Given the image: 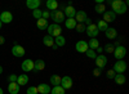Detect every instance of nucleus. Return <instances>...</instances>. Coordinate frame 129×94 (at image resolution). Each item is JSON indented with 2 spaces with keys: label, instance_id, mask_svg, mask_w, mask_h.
I'll list each match as a JSON object with an SVG mask.
<instances>
[{
  "label": "nucleus",
  "instance_id": "79ce46f5",
  "mask_svg": "<svg viewBox=\"0 0 129 94\" xmlns=\"http://www.w3.org/2000/svg\"><path fill=\"white\" fill-rule=\"evenodd\" d=\"M84 25H85V26H89V25H92V19H90L89 17H87V18H85V21H84Z\"/></svg>",
  "mask_w": 129,
  "mask_h": 94
},
{
  "label": "nucleus",
  "instance_id": "a211bd4d",
  "mask_svg": "<svg viewBox=\"0 0 129 94\" xmlns=\"http://www.w3.org/2000/svg\"><path fill=\"white\" fill-rule=\"evenodd\" d=\"M87 13L84 12V10H76V14H75V21H76V23H84L85 18H87Z\"/></svg>",
  "mask_w": 129,
  "mask_h": 94
},
{
  "label": "nucleus",
  "instance_id": "ddd939ff",
  "mask_svg": "<svg viewBox=\"0 0 129 94\" xmlns=\"http://www.w3.org/2000/svg\"><path fill=\"white\" fill-rule=\"evenodd\" d=\"M13 21V14L5 10V12H2L0 13V22L2 23H10Z\"/></svg>",
  "mask_w": 129,
  "mask_h": 94
},
{
  "label": "nucleus",
  "instance_id": "39448f33",
  "mask_svg": "<svg viewBox=\"0 0 129 94\" xmlns=\"http://www.w3.org/2000/svg\"><path fill=\"white\" fill-rule=\"evenodd\" d=\"M114 57L116 58V61H121L125 56H126V48L124 45H119V46H115L114 50Z\"/></svg>",
  "mask_w": 129,
  "mask_h": 94
},
{
  "label": "nucleus",
  "instance_id": "bb28decb",
  "mask_svg": "<svg viewBox=\"0 0 129 94\" xmlns=\"http://www.w3.org/2000/svg\"><path fill=\"white\" fill-rule=\"evenodd\" d=\"M43 44H44L45 46H48V48H52L53 45H54V37H52L49 35L44 36L43 37Z\"/></svg>",
  "mask_w": 129,
  "mask_h": 94
},
{
  "label": "nucleus",
  "instance_id": "aec40b11",
  "mask_svg": "<svg viewBox=\"0 0 129 94\" xmlns=\"http://www.w3.org/2000/svg\"><path fill=\"white\" fill-rule=\"evenodd\" d=\"M76 21H75V18H66L64 19V27H66L67 30H75V27H76Z\"/></svg>",
  "mask_w": 129,
  "mask_h": 94
},
{
  "label": "nucleus",
  "instance_id": "ea45409f",
  "mask_svg": "<svg viewBox=\"0 0 129 94\" xmlns=\"http://www.w3.org/2000/svg\"><path fill=\"white\" fill-rule=\"evenodd\" d=\"M49 17H50V12H48V10H43L41 18H44V19H48Z\"/></svg>",
  "mask_w": 129,
  "mask_h": 94
},
{
  "label": "nucleus",
  "instance_id": "b1692460",
  "mask_svg": "<svg viewBox=\"0 0 129 94\" xmlns=\"http://www.w3.org/2000/svg\"><path fill=\"white\" fill-rule=\"evenodd\" d=\"M87 43H88V48L92 49V50H94V52H95L97 48H100V46H101V45H100V41H98V39H97V37L90 39L89 41H87Z\"/></svg>",
  "mask_w": 129,
  "mask_h": 94
},
{
  "label": "nucleus",
  "instance_id": "f257e3e1",
  "mask_svg": "<svg viewBox=\"0 0 129 94\" xmlns=\"http://www.w3.org/2000/svg\"><path fill=\"white\" fill-rule=\"evenodd\" d=\"M111 10L117 16V14H124L128 10V2H121V0H111L110 2Z\"/></svg>",
  "mask_w": 129,
  "mask_h": 94
},
{
  "label": "nucleus",
  "instance_id": "e433bc0d",
  "mask_svg": "<svg viewBox=\"0 0 129 94\" xmlns=\"http://www.w3.org/2000/svg\"><path fill=\"white\" fill-rule=\"evenodd\" d=\"M26 94H38L36 86H28V89L26 90Z\"/></svg>",
  "mask_w": 129,
  "mask_h": 94
},
{
  "label": "nucleus",
  "instance_id": "2f4dec72",
  "mask_svg": "<svg viewBox=\"0 0 129 94\" xmlns=\"http://www.w3.org/2000/svg\"><path fill=\"white\" fill-rule=\"evenodd\" d=\"M94 10H95V13H98V14H103L106 12V5L105 4H101V5H95L94 7Z\"/></svg>",
  "mask_w": 129,
  "mask_h": 94
},
{
  "label": "nucleus",
  "instance_id": "72a5a7b5",
  "mask_svg": "<svg viewBox=\"0 0 129 94\" xmlns=\"http://www.w3.org/2000/svg\"><path fill=\"white\" fill-rule=\"evenodd\" d=\"M103 50L106 52V53L111 54V53H114L115 46H114V44H106V45H105V48H103Z\"/></svg>",
  "mask_w": 129,
  "mask_h": 94
},
{
  "label": "nucleus",
  "instance_id": "423d86ee",
  "mask_svg": "<svg viewBox=\"0 0 129 94\" xmlns=\"http://www.w3.org/2000/svg\"><path fill=\"white\" fill-rule=\"evenodd\" d=\"M85 32H87L88 37H90V39H94V37H97V36H98L100 31H98V28H97V26H95L94 23H92V25H89V26H87V27H85Z\"/></svg>",
  "mask_w": 129,
  "mask_h": 94
},
{
  "label": "nucleus",
  "instance_id": "8fccbe9b",
  "mask_svg": "<svg viewBox=\"0 0 129 94\" xmlns=\"http://www.w3.org/2000/svg\"><path fill=\"white\" fill-rule=\"evenodd\" d=\"M0 13H2V12H0Z\"/></svg>",
  "mask_w": 129,
  "mask_h": 94
},
{
  "label": "nucleus",
  "instance_id": "f8f14e48",
  "mask_svg": "<svg viewBox=\"0 0 129 94\" xmlns=\"http://www.w3.org/2000/svg\"><path fill=\"white\" fill-rule=\"evenodd\" d=\"M25 48L22 46V45H13V48H12V54L14 56V57H17V58H22L23 56H25Z\"/></svg>",
  "mask_w": 129,
  "mask_h": 94
},
{
  "label": "nucleus",
  "instance_id": "c03bdc74",
  "mask_svg": "<svg viewBox=\"0 0 129 94\" xmlns=\"http://www.w3.org/2000/svg\"><path fill=\"white\" fill-rule=\"evenodd\" d=\"M5 43V37L4 36H2V35H0V45H3Z\"/></svg>",
  "mask_w": 129,
  "mask_h": 94
},
{
  "label": "nucleus",
  "instance_id": "393cba45",
  "mask_svg": "<svg viewBox=\"0 0 129 94\" xmlns=\"http://www.w3.org/2000/svg\"><path fill=\"white\" fill-rule=\"evenodd\" d=\"M36 26L39 30H47L49 23H48V19H44V18H40L36 21Z\"/></svg>",
  "mask_w": 129,
  "mask_h": 94
},
{
  "label": "nucleus",
  "instance_id": "cd10ccee",
  "mask_svg": "<svg viewBox=\"0 0 129 94\" xmlns=\"http://www.w3.org/2000/svg\"><path fill=\"white\" fill-rule=\"evenodd\" d=\"M28 82V76L26 74H22V75H18V79H17V84L19 86H23Z\"/></svg>",
  "mask_w": 129,
  "mask_h": 94
},
{
  "label": "nucleus",
  "instance_id": "09e8293b",
  "mask_svg": "<svg viewBox=\"0 0 129 94\" xmlns=\"http://www.w3.org/2000/svg\"><path fill=\"white\" fill-rule=\"evenodd\" d=\"M2 26H3V23H2V22H0V30H2Z\"/></svg>",
  "mask_w": 129,
  "mask_h": 94
},
{
  "label": "nucleus",
  "instance_id": "49530a36",
  "mask_svg": "<svg viewBox=\"0 0 129 94\" xmlns=\"http://www.w3.org/2000/svg\"><path fill=\"white\" fill-rule=\"evenodd\" d=\"M2 74H3V67L0 66V75H2Z\"/></svg>",
  "mask_w": 129,
  "mask_h": 94
},
{
  "label": "nucleus",
  "instance_id": "c85d7f7f",
  "mask_svg": "<svg viewBox=\"0 0 129 94\" xmlns=\"http://www.w3.org/2000/svg\"><path fill=\"white\" fill-rule=\"evenodd\" d=\"M95 26H97V28H98L100 32H101V31H102V32H105V31L109 28V23H106L103 19H98V22L95 23Z\"/></svg>",
  "mask_w": 129,
  "mask_h": 94
},
{
  "label": "nucleus",
  "instance_id": "9b49d317",
  "mask_svg": "<svg viewBox=\"0 0 129 94\" xmlns=\"http://www.w3.org/2000/svg\"><path fill=\"white\" fill-rule=\"evenodd\" d=\"M63 14L66 18H75V14H76V9H75V7H72L71 4H69L67 7L63 8Z\"/></svg>",
  "mask_w": 129,
  "mask_h": 94
},
{
  "label": "nucleus",
  "instance_id": "9d476101",
  "mask_svg": "<svg viewBox=\"0 0 129 94\" xmlns=\"http://www.w3.org/2000/svg\"><path fill=\"white\" fill-rule=\"evenodd\" d=\"M64 90H67V89H71L72 85H74V81H72V77L71 76H63L61 79V84H59Z\"/></svg>",
  "mask_w": 129,
  "mask_h": 94
},
{
  "label": "nucleus",
  "instance_id": "c756f323",
  "mask_svg": "<svg viewBox=\"0 0 129 94\" xmlns=\"http://www.w3.org/2000/svg\"><path fill=\"white\" fill-rule=\"evenodd\" d=\"M61 79H62V77H61L59 75H52L49 81H50V84H52L53 86H57V85L61 84Z\"/></svg>",
  "mask_w": 129,
  "mask_h": 94
},
{
  "label": "nucleus",
  "instance_id": "0eeeda50",
  "mask_svg": "<svg viewBox=\"0 0 129 94\" xmlns=\"http://www.w3.org/2000/svg\"><path fill=\"white\" fill-rule=\"evenodd\" d=\"M95 66H97V68H100V70H103L105 67H106V65H107V57L106 56H103V54H97V57H95Z\"/></svg>",
  "mask_w": 129,
  "mask_h": 94
},
{
  "label": "nucleus",
  "instance_id": "473e14b6",
  "mask_svg": "<svg viewBox=\"0 0 129 94\" xmlns=\"http://www.w3.org/2000/svg\"><path fill=\"white\" fill-rule=\"evenodd\" d=\"M41 14H43V10L39 8V9H35V10H32V17H34L36 21L41 18Z\"/></svg>",
  "mask_w": 129,
  "mask_h": 94
},
{
  "label": "nucleus",
  "instance_id": "f3484780",
  "mask_svg": "<svg viewBox=\"0 0 129 94\" xmlns=\"http://www.w3.org/2000/svg\"><path fill=\"white\" fill-rule=\"evenodd\" d=\"M105 35H106L107 39L115 40V39L117 37V31H116V28H114V27H109V28L105 31Z\"/></svg>",
  "mask_w": 129,
  "mask_h": 94
},
{
  "label": "nucleus",
  "instance_id": "a19ab883",
  "mask_svg": "<svg viewBox=\"0 0 129 94\" xmlns=\"http://www.w3.org/2000/svg\"><path fill=\"white\" fill-rule=\"evenodd\" d=\"M101 74H102V70H100V68H94V70H93V75H94L95 77L101 76Z\"/></svg>",
  "mask_w": 129,
  "mask_h": 94
},
{
  "label": "nucleus",
  "instance_id": "a18cd8bd",
  "mask_svg": "<svg viewBox=\"0 0 129 94\" xmlns=\"http://www.w3.org/2000/svg\"><path fill=\"white\" fill-rule=\"evenodd\" d=\"M101 4H105L103 0H95V5H101Z\"/></svg>",
  "mask_w": 129,
  "mask_h": 94
},
{
  "label": "nucleus",
  "instance_id": "5701e85b",
  "mask_svg": "<svg viewBox=\"0 0 129 94\" xmlns=\"http://www.w3.org/2000/svg\"><path fill=\"white\" fill-rule=\"evenodd\" d=\"M54 45H56L57 48H62V46H64V45H66V37L62 36V35L54 37Z\"/></svg>",
  "mask_w": 129,
  "mask_h": 94
},
{
  "label": "nucleus",
  "instance_id": "37998d69",
  "mask_svg": "<svg viewBox=\"0 0 129 94\" xmlns=\"http://www.w3.org/2000/svg\"><path fill=\"white\" fill-rule=\"evenodd\" d=\"M102 52H103V48H101V46L95 49V53H98V54H102Z\"/></svg>",
  "mask_w": 129,
  "mask_h": 94
},
{
  "label": "nucleus",
  "instance_id": "7c9ffc66",
  "mask_svg": "<svg viewBox=\"0 0 129 94\" xmlns=\"http://www.w3.org/2000/svg\"><path fill=\"white\" fill-rule=\"evenodd\" d=\"M66 90H64L61 85H57V86H53L50 89V94H64Z\"/></svg>",
  "mask_w": 129,
  "mask_h": 94
},
{
  "label": "nucleus",
  "instance_id": "20e7f679",
  "mask_svg": "<svg viewBox=\"0 0 129 94\" xmlns=\"http://www.w3.org/2000/svg\"><path fill=\"white\" fill-rule=\"evenodd\" d=\"M126 67H128L126 66V62L124 59H121V61H116L115 62L112 70L115 71V74H124V72L126 71Z\"/></svg>",
  "mask_w": 129,
  "mask_h": 94
},
{
  "label": "nucleus",
  "instance_id": "6e6552de",
  "mask_svg": "<svg viewBox=\"0 0 129 94\" xmlns=\"http://www.w3.org/2000/svg\"><path fill=\"white\" fill-rule=\"evenodd\" d=\"M89 48H88V43L85 40H79L76 41V44H75V50L78 52V53H84L85 54V52H87Z\"/></svg>",
  "mask_w": 129,
  "mask_h": 94
},
{
  "label": "nucleus",
  "instance_id": "c9c22d12",
  "mask_svg": "<svg viewBox=\"0 0 129 94\" xmlns=\"http://www.w3.org/2000/svg\"><path fill=\"white\" fill-rule=\"evenodd\" d=\"M85 27H87V26H85L84 23H78L76 27H75V30H76L79 34H83V32H85Z\"/></svg>",
  "mask_w": 129,
  "mask_h": 94
},
{
  "label": "nucleus",
  "instance_id": "dca6fc26",
  "mask_svg": "<svg viewBox=\"0 0 129 94\" xmlns=\"http://www.w3.org/2000/svg\"><path fill=\"white\" fill-rule=\"evenodd\" d=\"M41 5V2L40 0H27L26 2V7L31 10H35V9H39Z\"/></svg>",
  "mask_w": 129,
  "mask_h": 94
},
{
  "label": "nucleus",
  "instance_id": "7ed1b4c3",
  "mask_svg": "<svg viewBox=\"0 0 129 94\" xmlns=\"http://www.w3.org/2000/svg\"><path fill=\"white\" fill-rule=\"evenodd\" d=\"M47 31H48V35L52 36V37H57V36L62 35V27L59 25H56V23L49 25Z\"/></svg>",
  "mask_w": 129,
  "mask_h": 94
},
{
  "label": "nucleus",
  "instance_id": "4468645a",
  "mask_svg": "<svg viewBox=\"0 0 129 94\" xmlns=\"http://www.w3.org/2000/svg\"><path fill=\"white\" fill-rule=\"evenodd\" d=\"M102 19L105 21L106 23H110V22H114V21L116 19V14L112 12V10H106V12L102 14Z\"/></svg>",
  "mask_w": 129,
  "mask_h": 94
},
{
  "label": "nucleus",
  "instance_id": "2eb2a0df",
  "mask_svg": "<svg viewBox=\"0 0 129 94\" xmlns=\"http://www.w3.org/2000/svg\"><path fill=\"white\" fill-rule=\"evenodd\" d=\"M45 7H47V10L48 12H54V10L58 9L59 4L57 0H48V2L45 3Z\"/></svg>",
  "mask_w": 129,
  "mask_h": 94
},
{
  "label": "nucleus",
  "instance_id": "4c0bfd02",
  "mask_svg": "<svg viewBox=\"0 0 129 94\" xmlns=\"http://www.w3.org/2000/svg\"><path fill=\"white\" fill-rule=\"evenodd\" d=\"M115 75H116V74H115V71H114L112 68H111V70H109V71L106 72V76H107V79H112V80H114Z\"/></svg>",
  "mask_w": 129,
  "mask_h": 94
},
{
  "label": "nucleus",
  "instance_id": "6ab92c4d",
  "mask_svg": "<svg viewBox=\"0 0 129 94\" xmlns=\"http://www.w3.org/2000/svg\"><path fill=\"white\" fill-rule=\"evenodd\" d=\"M45 68V62L43 59H36L34 62V72H39Z\"/></svg>",
  "mask_w": 129,
  "mask_h": 94
},
{
  "label": "nucleus",
  "instance_id": "f704fd0d",
  "mask_svg": "<svg viewBox=\"0 0 129 94\" xmlns=\"http://www.w3.org/2000/svg\"><path fill=\"white\" fill-rule=\"evenodd\" d=\"M85 56H87L88 58H90V59H95V57H97V53L94 50H92V49H88L87 52H85Z\"/></svg>",
  "mask_w": 129,
  "mask_h": 94
},
{
  "label": "nucleus",
  "instance_id": "412c9836",
  "mask_svg": "<svg viewBox=\"0 0 129 94\" xmlns=\"http://www.w3.org/2000/svg\"><path fill=\"white\" fill-rule=\"evenodd\" d=\"M19 85L17 84V82H9L8 85V93L9 94H18L19 93Z\"/></svg>",
  "mask_w": 129,
  "mask_h": 94
},
{
  "label": "nucleus",
  "instance_id": "a878e982",
  "mask_svg": "<svg viewBox=\"0 0 129 94\" xmlns=\"http://www.w3.org/2000/svg\"><path fill=\"white\" fill-rule=\"evenodd\" d=\"M114 81L116 82L117 85H123V84H125L126 77H125V75H124V74H116V75H115V77H114Z\"/></svg>",
  "mask_w": 129,
  "mask_h": 94
},
{
  "label": "nucleus",
  "instance_id": "4be33fe9",
  "mask_svg": "<svg viewBox=\"0 0 129 94\" xmlns=\"http://www.w3.org/2000/svg\"><path fill=\"white\" fill-rule=\"evenodd\" d=\"M36 89H38V93H40V94H49L50 93V86L48 85V84H39V86H36Z\"/></svg>",
  "mask_w": 129,
  "mask_h": 94
},
{
  "label": "nucleus",
  "instance_id": "1a4fd4ad",
  "mask_svg": "<svg viewBox=\"0 0 129 94\" xmlns=\"http://www.w3.org/2000/svg\"><path fill=\"white\" fill-rule=\"evenodd\" d=\"M21 70H22L25 74L26 72H31V71H34V61L32 59H25L22 62V65H21Z\"/></svg>",
  "mask_w": 129,
  "mask_h": 94
},
{
  "label": "nucleus",
  "instance_id": "de8ad7c7",
  "mask_svg": "<svg viewBox=\"0 0 129 94\" xmlns=\"http://www.w3.org/2000/svg\"><path fill=\"white\" fill-rule=\"evenodd\" d=\"M0 94H4V90H3L2 88H0Z\"/></svg>",
  "mask_w": 129,
  "mask_h": 94
},
{
  "label": "nucleus",
  "instance_id": "f03ea898",
  "mask_svg": "<svg viewBox=\"0 0 129 94\" xmlns=\"http://www.w3.org/2000/svg\"><path fill=\"white\" fill-rule=\"evenodd\" d=\"M50 18L54 21L56 25H61L62 22H64V19H66L63 12H62V10H59V9L54 10V12H50Z\"/></svg>",
  "mask_w": 129,
  "mask_h": 94
},
{
  "label": "nucleus",
  "instance_id": "58836bf2",
  "mask_svg": "<svg viewBox=\"0 0 129 94\" xmlns=\"http://www.w3.org/2000/svg\"><path fill=\"white\" fill-rule=\"evenodd\" d=\"M17 79H18V76L14 75V74H12V75L8 76V81H9V82H17Z\"/></svg>",
  "mask_w": 129,
  "mask_h": 94
}]
</instances>
